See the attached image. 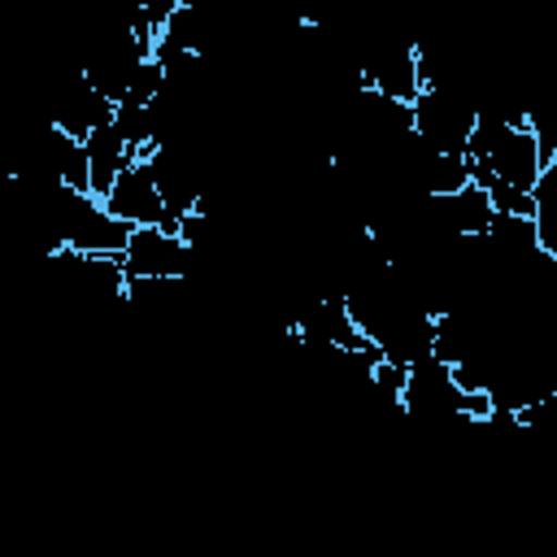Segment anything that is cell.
<instances>
[{"instance_id": "6da1fadb", "label": "cell", "mask_w": 557, "mask_h": 557, "mask_svg": "<svg viewBox=\"0 0 557 557\" xmlns=\"http://www.w3.org/2000/svg\"><path fill=\"white\" fill-rule=\"evenodd\" d=\"M57 231H61V244L65 248H78V252H126V244L135 235V226L122 222V218H113L100 196L74 191V187H61Z\"/></svg>"}, {"instance_id": "52a82bcc", "label": "cell", "mask_w": 557, "mask_h": 557, "mask_svg": "<svg viewBox=\"0 0 557 557\" xmlns=\"http://www.w3.org/2000/svg\"><path fill=\"white\" fill-rule=\"evenodd\" d=\"M139 152L117 135V126L109 122V126H100V131H91L87 135V161H91V196H100L104 200V191L117 183V174L135 161Z\"/></svg>"}, {"instance_id": "277c9868", "label": "cell", "mask_w": 557, "mask_h": 557, "mask_svg": "<svg viewBox=\"0 0 557 557\" xmlns=\"http://www.w3.org/2000/svg\"><path fill=\"white\" fill-rule=\"evenodd\" d=\"M113 109H117V100L104 96L78 65H70V70L57 78V87L48 91V122L61 126V131L74 135V139H87L91 131L109 126V122H113Z\"/></svg>"}, {"instance_id": "8992f818", "label": "cell", "mask_w": 557, "mask_h": 557, "mask_svg": "<svg viewBox=\"0 0 557 557\" xmlns=\"http://www.w3.org/2000/svg\"><path fill=\"white\" fill-rule=\"evenodd\" d=\"M122 261L131 278H191V244L170 226H135Z\"/></svg>"}, {"instance_id": "ba28073f", "label": "cell", "mask_w": 557, "mask_h": 557, "mask_svg": "<svg viewBox=\"0 0 557 557\" xmlns=\"http://www.w3.org/2000/svg\"><path fill=\"white\" fill-rule=\"evenodd\" d=\"M531 196H535V213H531L535 239H540V248H544L548 257H557V157H553V161L544 165V174L535 178Z\"/></svg>"}, {"instance_id": "5b68a950", "label": "cell", "mask_w": 557, "mask_h": 557, "mask_svg": "<svg viewBox=\"0 0 557 557\" xmlns=\"http://www.w3.org/2000/svg\"><path fill=\"white\" fill-rule=\"evenodd\" d=\"M104 209H109L113 218L131 222V226H170V231H178V218L165 209L148 157H135V161L117 174V183L104 191Z\"/></svg>"}, {"instance_id": "9c48e42d", "label": "cell", "mask_w": 557, "mask_h": 557, "mask_svg": "<svg viewBox=\"0 0 557 557\" xmlns=\"http://www.w3.org/2000/svg\"><path fill=\"white\" fill-rule=\"evenodd\" d=\"M487 196H492V209H496V213H518V218H531V213H535V196H531L527 187L492 183Z\"/></svg>"}, {"instance_id": "3957f363", "label": "cell", "mask_w": 557, "mask_h": 557, "mask_svg": "<svg viewBox=\"0 0 557 557\" xmlns=\"http://www.w3.org/2000/svg\"><path fill=\"white\" fill-rule=\"evenodd\" d=\"M470 392L457 383L453 366L440 357H422L409 366L405 392H400V413L418 422H470L466 418Z\"/></svg>"}, {"instance_id": "7a4b0ae2", "label": "cell", "mask_w": 557, "mask_h": 557, "mask_svg": "<svg viewBox=\"0 0 557 557\" xmlns=\"http://www.w3.org/2000/svg\"><path fill=\"white\" fill-rule=\"evenodd\" d=\"M409 113H413L418 139L435 152H466L474 122H479V104L457 87H422Z\"/></svg>"}]
</instances>
